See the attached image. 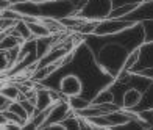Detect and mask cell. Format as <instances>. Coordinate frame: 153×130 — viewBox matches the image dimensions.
Segmentation results:
<instances>
[{
    "label": "cell",
    "instance_id": "obj_9",
    "mask_svg": "<svg viewBox=\"0 0 153 130\" xmlns=\"http://www.w3.org/2000/svg\"><path fill=\"white\" fill-rule=\"evenodd\" d=\"M10 69H11V64H10L8 57H6V52L0 50V72H6Z\"/></svg>",
    "mask_w": 153,
    "mask_h": 130
},
{
    "label": "cell",
    "instance_id": "obj_4",
    "mask_svg": "<svg viewBox=\"0 0 153 130\" xmlns=\"http://www.w3.org/2000/svg\"><path fill=\"white\" fill-rule=\"evenodd\" d=\"M71 107H69L67 104V100L66 97H62L56 102H53L52 107L47 110V116H45V121H44V124L41 129H47L48 126H52V124H59V122L66 118V116L71 113Z\"/></svg>",
    "mask_w": 153,
    "mask_h": 130
},
{
    "label": "cell",
    "instance_id": "obj_1",
    "mask_svg": "<svg viewBox=\"0 0 153 130\" xmlns=\"http://www.w3.org/2000/svg\"><path fill=\"white\" fill-rule=\"evenodd\" d=\"M113 6V0H83L75 16L85 20H102L109 16Z\"/></svg>",
    "mask_w": 153,
    "mask_h": 130
},
{
    "label": "cell",
    "instance_id": "obj_8",
    "mask_svg": "<svg viewBox=\"0 0 153 130\" xmlns=\"http://www.w3.org/2000/svg\"><path fill=\"white\" fill-rule=\"evenodd\" d=\"M6 108H8L10 111L14 113L17 118H20L24 122L28 119V113L25 111V108L20 105V102H19V100H10V102H8V105H6Z\"/></svg>",
    "mask_w": 153,
    "mask_h": 130
},
{
    "label": "cell",
    "instance_id": "obj_5",
    "mask_svg": "<svg viewBox=\"0 0 153 130\" xmlns=\"http://www.w3.org/2000/svg\"><path fill=\"white\" fill-rule=\"evenodd\" d=\"M142 96H144V93L141 90H137V88H134V86H125L119 105L123 108V110L134 111L136 108L139 107V104H141Z\"/></svg>",
    "mask_w": 153,
    "mask_h": 130
},
{
    "label": "cell",
    "instance_id": "obj_2",
    "mask_svg": "<svg viewBox=\"0 0 153 130\" xmlns=\"http://www.w3.org/2000/svg\"><path fill=\"white\" fill-rule=\"evenodd\" d=\"M134 24H137V22H131V20L123 19V17H117V19L106 17V19H102L95 24L92 35H95V36H113V35H117V33L130 28V27H133Z\"/></svg>",
    "mask_w": 153,
    "mask_h": 130
},
{
    "label": "cell",
    "instance_id": "obj_7",
    "mask_svg": "<svg viewBox=\"0 0 153 130\" xmlns=\"http://www.w3.org/2000/svg\"><path fill=\"white\" fill-rule=\"evenodd\" d=\"M0 94H2L6 100H17L20 97V90H19V86L8 83V85L0 86Z\"/></svg>",
    "mask_w": 153,
    "mask_h": 130
},
{
    "label": "cell",
    "instance_id": "obj_11",
    "mask_svg": "<svg viewBox=\"0 0 153 130\" xmlns=\"http://www.w3.org/2000/svg\"><path fill=\"white\" fill-rule=\"evenodd\" d=\"M0 33H3V30H2V27H0Z\"/></svg>",
    "mask_w": 153,
    "mask_h": 130
},
{
    "label": "cell",
    "instance_id": "obj_6",
    "mask_svg": "<svg viewBox=\"0 0 153 130\" xmlns=\"http://www.w3.org/2000/svg\"><path fill=\"white\" fill-rule=\"evenodd\" d=\"M69 107H71V110L78 113L81 110H85L86 107L91 105V100H89L88 97H85L83 94H78V96H71V97H66Z\"/></svg>",
    "mask_w": 153,
    "mask_h": 130
},
{
    "label": "cell",
    "instance_id": "obj_10",
    "mask_svg": "<svg viewBox=\"0 0 153 130\" xmlns=\"http://www.w3.org/2000/svg\"><path fill=\"white\" fill-rule=\"evenodd\" d=\"M10 100H6L2 94H0V110H3V108H6V105H8Z\"/></svg>",
    "mask_w": 153,
    "mask_h": 130
},
{
    "label": "cell",
    "instance_id": "obj_3",
    "mask_svg": "<svg viewBox=\"0 0 153 130\" xmlns=\"http://www.w3.org/2000/svg\"><path fill=\"white\" fill-rule=\"evenodd\" d=\"M58 91L64 96V97H71V96H78L85 93V85L80 75L76 74H66L59 78L58 83Z\"/></svg>",
    "mask_w": 153,
    "mask_h": 130
}]
</instances>
